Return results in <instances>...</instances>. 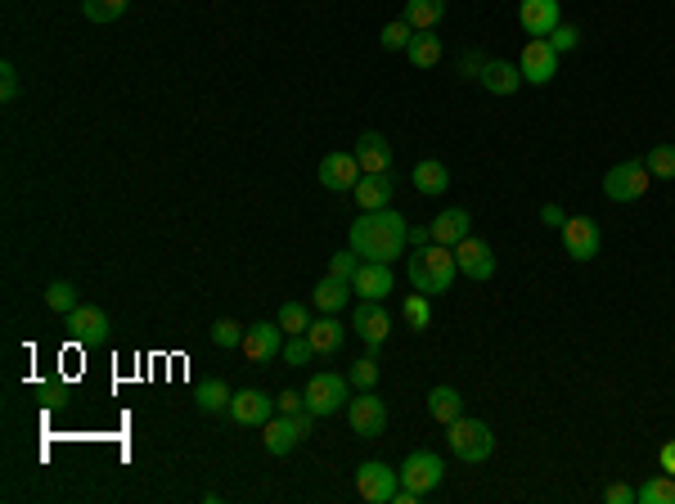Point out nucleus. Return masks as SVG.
Returning a JSON list of instances; mask_svg holds the SVG:
<instances>
[{"mask_svg": "<svg viewBox=\"0 0 675 504\" xmlns=\"http://www.w3.org/2000/svg\"><path fill=\"white\" fill-rule=\"evenodd\" d=\"M410 243V225L405 216H396L392 207H378V212H360L351 221V248L360 252V261H387L392 266L396 257Z\"/></svg>", "mask_w": 675, "mask_h": 504, "instance_id": "obj_1", "label": "nucleus"}, {"mask_svg": "<svg viewBox=\"0 0 675 504\" xmlns=\"http://www.w3.org/2000/svg\"><path fill=\"white\" fill-rule=\"evenodd\" d=\"M455 275H459V261H455V248H446V243H428V248L410 252V284L419 293H428V297L450 293Z\"/></svg>", "mask_w": 675, "mask_h": 504, "instance_id": "obj_2", "label": "nucleus"}, {"mask_svg": "<svg viewBox=\"0 0 675 504\" xmlns=\"http://www.w3.org/2000/svg\"><path fill=\"white\" fill-rule=\"evenodd\" d=\"M446 441L464 464H486V459L495 455V432L486 428L482 419H468V414H459L455 423H446Z\"/></svg>", "mask_w": 675, "mask_h": 504, "instance_id": "obj_3", "label": "nucleus"}, {"mask_svg": "<svg viewBox=\"0 0 675 504\" xmlns=\"http://www.w3.org/2000/svg\"><path fill=\"white\" fill-rule=\"evenodd\" d=\"M311 423H315L311 410H302V414H279V419L270 414V419L261 423V441H266L270 455H288L297 441L311 437Z\"/></svg>", "mask_w": 675, "mask_h": 504, "instance_id": "obj_4", "label": "nucleus"}, {"mask_svg": "<svg viewBox=\"0 0 675 504\" xmlns=\"http://www.w3.org/2000/svg\"><path fill=\"white\" fill-rule=\"evenodd\" d=\"M401 473V486L410 495H428V491H437L441 486V477H446V459L441 455H432V450H414V455H405V464L396 468Z\"/></svg>", "mask_w": 675, "mask_h": 504, "instance_id": "obj_5", "label": "nucleus"}, {"mask_svg": "<svg viewBox=\"0 0 675 504\" xmlns=\"http://www.w3.org/2000/svg\"><path fill=\"white\" fill-rule=\"evenodd\" d=\"M648 185H653V171H648L639 158L617 162V167L603 176V194H608L612 203H635V198L648 194Z\"/></svg>", "mask_w": 675, "mask_h": 504, "instance_id": "obj_6", "label": "nucleus"}, {"mask_svg": "<svg viewBox=\"0 0 675 504\" xmlns=\"http://www.w3.org/2000/svg\"><path fill=\"white\" fill-rule=\"evenodd\" d=\"M347 401H351V378H342V374H315L311 383H306V410H311L315 419L347 410Z\"/></svg>", "mask_w": 675, "mask_h": 504, "instance_id": "obj_7", "label": "nucleus"}, {"mask_svg": "<svg viewBox=\"0 0 675 504\" xmlns=\"http://www.w3.org/2000/svg\"><path fill=\"white\" fill-rule=\"evenodd\" d=\"M563 252L572 261H594L603 252V230H599V221H594V216H567L563 221Z\"/></svg>", "mask_w": 675, "mask_h": 504, "instance_id": "obj_8", "label": "nucleus"}, {"mask_svg": "<svg viewBox=\"0 0 675 504\" xmlns=\"http://www.w3.org/2000/svg\"><path fill=\"white\" fill-rule=\"evenodd\" d=\"M356 491H360V500H369V504H392L396 491H401V473L387 468L383 459H365V464L356 468Z\"/></svg>", "mask_w": 675, "mask_h": 504, "instance_id": "obj_9", "label": "nucleus"}, {"mask_svg": "<svg viewBox=\"0 0 675 504\" xmlns=\"http://www.w3.org/2000/svg\"><path fill=\"white\" fill-rule=\"evenodd\" d=\"M518 68H522V81H531V86H549L558 77V50L549 45V36H531Z\"/></svg>", "mask_w": 675, "mask_h": 504, "instance_id": "obj_10", "label": "nucleus"}, {"mask_svg": "<svg viewBox=\"0 0 675 504\" xmlns=\"http://www.w3.org/2000/svg\"><path fill=\"white\" fill-rule=\"evenodd\" d=\"M347 414H351V432L356 437H383L387 432V401L374 392H360L347 401Z\"/></svg>", "mask_w": 675, "mask_h": 504, "instance_id": "obj_11", "label": "nucleus"}, {"mask_svg": "<svg viewBox=\"0 0 675 504\" xmlns=\"http://www.w3.org/2000/svg\"><path fill=\"white\" fill-rule=\"evenodd\" d=\"M360 176H365V171H360L356 153L338 149V153H324V158H320V185L333 189V194H351Z\"/></svg>", "mask_w": 675, "mask_h": 504, "instance_id": "obj_12", "label": "nucleus"}, {"mask_svg": "<svg viewBox=\"0 0 675 504\" xmlns=\"http://www.w3.org/2000/svg\"><path fill=\"white\" fill-rule=\"evenodd\" d=\"M351 329H356V338L365 342L369 351H378L387 342V333H392V320H387L383 302H365V297H360V306L351 311Z\"/></svg>", "mask_w": 675, "mask_h": 504, "instance_id": "obj_13", "label": "nucleus"}, {"mask_svg": "<svg viewBox=\"0 0 675 504\" xmlns=\"http://www.w3.org/2000/svg\"><path fill=\"white\" fill-rule=\"evenodd\" d=\"M455 261H459V275H468L473 284H486V279H495V252L486 239H477V234H468L464 243L455 248Z\"/></svg>", "mask_w": 675, "mask_h": 504, "instance_id": "obj_14", "label": "nucleus"}, {"mask_svg": "<svg viewBox=\"0 0 675 504\" xmlns=\"http://www.w3.org/2000/svg\"><path fill=\"white\" fill-rule=\"evenodd\" d=\"M225 414H230L234 423H243V428H261V423L275 414V396L257 392V387H243V392L230 396V410Z\"/></svg>", "mask_w": 675, "mask_h": 504, "instance_id": "obj_15", "label": "nucleus"}, {"mask_svg": "<svg viewBox=\"0 0 675 504\" xmlns=\"http://www.w3.org/2000/svg\"><path fill=\"white\" fill-rule=\"evenodd\" d=\"M279 320L270 324V320H261V324H252L248 333H243V356L252 360V365H270V360H279L284 356V347H279Z\"/></svg>", "mask_w": 675, "mask_h": 504, "instance_id": "obj_16", "label": "nucleus"}, {"mask_svg": "<svg viewBox=\"0 0 675 504\" xmlns=\"http://www.w3.org/2000/svg\"><path fill=\"white\" fill-rule=\"evenodd\" d=\"M518 23L527 36H549L558 23H563V5H558V0H522Z\"/></svg>", "mask_w": 675, "mask_h": 504, "instance_id": "obj_17", "label": "nucleus"}, {"mask_svg": "<svg viewBox=\"0 0 675 504\" xmlns=\"http://www.w3.org/2000/svg\"><path fill=\"white\" fill-rule=\"evenodd\" d=\"M63 324H68V333L77 342H86V347L108 342V315L99 311V306H77L72 315H63Z\"/></svg>", "mask_w": 675, "mask_h": 504, "instance_id": "obj_18", "label": "nucleus"}, {"mask_svg": "<svg viewBox=\"0 0 675 504\" xmlns=\"http://www.w3.org/2000/svg\"><path fill=\"white\" fill-rule=\"evenodd\" d=\"M351 288H356L365 302H383V297L396 288L392 266H387V261H360V270H356V279H351Z\"/></svg>", "mask_w": 675, "mask_h": 504, "instance_id": "obj_19", "label": "nucleus"}, {"mask_svg": "<svg viewBox=\"0 0 675 504\" xmlns=\"http://www.w3.org/2000/svg\"><path fill=\"white\" fill-rule=\"evenodd\" d=\"M351 153H356V162H360L365 176H383V171H392V144H387V135H378V131L360 135Z\"/></svg>", "mask_w": 675, "mask_h": 504, "instance_id": "obj_20", "label": "nucleus"}, {"mask_svg": "<svg viewBox=\"0 0 675 504\" xmlns=\"http://www.w3.org/2000/svg\"><path fill=\"white\" fill-rule=\"evenodd\" d=\"M351 194H356L360 212H378V207H392V198H396V176H392V171H383V176H360Z\"/></svg>", "mask_w": 675, "mask_h": 504, "instance_id": "obj_21", "label": "nucleus"}, {"mask_svg": "<svg viewBox=\"0 0 675 504\" xmlns=\"http://www.w3.org/2000/svg\"><path fill=\"white\" fill-rule=\"evenodd\" d=\"M432 243H446V248H459V243L473 234V216L464 207H446L441 216H432Z\"/></svg>", "mask_w": 675, "mask_h": 504, "instance_id": "obj_22", "label": "nucleus"}, {"mask_svg": "<svg viewBox=\"0 0 675 504\" xmlns=\"http://www.w3.org/2000/svg\"><path fill=\"white\" fill-rule=\"evenodd\" d=\"M306 338H311L315 356H338V351L347 347V324H342L338 315H320V320H311Z\"/></svg>", "mask_w": 675, "mask_h": 504, "instance_id": "obj_23", "label": "nucleus"}, {"mask_svg": "<svg viewBox=\"0 0 675 504\" xmlns=\"http://www.w3.org/2000/svg\"><path fill=\"white\" fill-rule=\"evenodd\" d=\"M410 180H414V189H419L423 198H437V194H446V189H450V171H446V162H437V158H419V162H414Z\"/></svg>", "mask_w": 675, "mask_h": 504, "instance_id": "obj_24", "label": "nucleus"}, {"mask_svg": "<svg viewBox=\"0 0 675 504\" xmlns=\"http://www.w3.org/2000/svg\"><path fill=\"white\" fill-rule=\"evenodd\" d=\"M351 293H356V288H351V279L324 275L320 284H315V311H320V315H338L342 306L351 302Z\"/></svg>", "mask_w": 675, "mask_h": 504, "instance_id": "obj_25", "label": "nucleus"}, {"mask_svg": "<svg viewBox=\"0 0 675 504\" xmlns=\"http://www.w3.org/2000/svg\"><path fill=\"white\" fill-rule=\"evenodd\" d=\"M477 81H482L491 95H513V90L522 86V68L518 63H504V59H486V68Z\"/></svg>", "mask_w": 675, "mask_h": 504, "instance_id": "obj_26", "label": "nucleus"}, {"mask_svg": "<svg viewBox=\"0 0 675 504\" xmlns=\"http://www.w3.org/2000/svg\"><path fill=\"white\" fill-rule=\"evenodd\" d=\"M428 414L437 423H455L459 414H464V396H459V387H450V383H437L428 392Z\"/></svg>", "mask_w": 675, "mask_h": 504, "instance_id": "obj_27", "label": "nucleus"}, {"mask_svg": "<svg viewBox=\"0 0 675 504\" xmlns=\"http://www.w3.org/2000/svg\"><path fill=\"white\" fill-rule=\"evenodd\" d=\"M401 18L414 27V32H432V27L446 18V0H405Z\"/></svg>", "mask_w": 675, "mask_h": 504, "instance_id": "obj_28", "label": "nucleus"}, {"mask_svg": "<svg viewBox=\"0 0 675 504\" xmlns=\"http://www.w3.org/2000/svg\"><path fill=\"white\" fill-rule=\"evenodd\" d=\"M405 59H410L414 68H437V63H441V36L414 32V41L405 45Z\"/></svg>", "mask_w": 675, "mask_h": 504, "instance_id": "obj_29", "label": "nucleus"}, {"mask_svg": "<svg viewBox=\"0 0 675 504\" xmlns=\"http://www.w3.org/2000/svg\"><path fill=\"white\" fill-rule=\"evenodd\" d=\"M230 396H234V392L221 383V378H207V383L194 392V405H198L203 414H221V410H230Z\"/></svg>", "mask_w": 675, "mask_h": 504, "instance_id": "obj_30", "label": "nucleus"}, {"mask_svg": "<svg viewBox=\"0 0 675 504\" xmlns=\"http://www.w3.org/2000/svg\"><path fill=\"white\" fill-rule=\"evenodd\" d=\"M635 491H639V504H675V477L657 473V477H648V482H639Z\"/></svg>", "mask_w": 675, "mask_h": 504, "instance_id": "obj_31", "label": "nucleus"}, {"mask_svg": "<svg viewBox=\"0 0 675 504\" xmlns=\"http://www.w3.org/2000/svg\"><path fill=\"white\" fill-rule=\"evenodd\" d=\"M45 306H50L54 315H72L77 311V284H68V279H54V284H45Z\"/></svg>", "mask_w": 675, "mask_h": 504, "instance_id": "obj_32", "label": "nucleus"}, {"mask_svg": "<svg viewBox=\"0 0 675 504\" xmlns=\"http://www.w3.org/2000/svg\"><path fill=\"white\" fill-rule=\"evenodd\" d=\"M401 315H405V324H410L414 333H423L432 324V306H428V293H410L401 302Z\"/></svg>", "mask_w": 675, "mask_h": 504, "instance_id": "obj_33", "label": "nucleus"}, {"mask_svg": "<svg viewBox=\"0 0 675 504\" xmlns=\"http://www.w3.org/2000/svg\"><path fill=\"white\" fill-rule=\"evenodd\" d=\"M644 167L653 171V180H675V144H653Z\"/></svg>", "mask_w": 675, "mask_h": 504, "instance_id": "obj_34", "label": "nucleus"}, {"mask_svg": "<svg viewBox=\"0 0 675 504\" xmlns=\"http://www.w3.org/2000/svg\"><path fill=\"white\" fill-rule=\"evenodd\" d=\"M126 5H131V0H81V14H86L90 23H117V18L126 14Z\"/></svg>", "mask_w": 675, "mask_h": 504, "instance_id": "obj_35", "label": "nucleus"}, {"mask_svg": "<svg viewBox=\"0 0 675 504\" xmlns=\"http://www.w3.org/2000/svg\"><path fill=\"white\" fill-rule=\"evenodd\" d=\"M279 329H284L288 338L306 333V329H311V311H306L302 302H284V306H279Z\"/></svg>", "mask_w": 675, "mask_h": 504, "instance_id": "obj_36", "label": "nucleus"}, {"mask_svg": "<svg viewBox=\"0 0 675 504\" xmlns=\"http://www.w3.org/2000/svg\"><path fill=\"white\" fill-rule=\"evenodd\" d=\"M351 387H356V392H374L378 387V351H369V356H360L356 365H351Z\"/></svg>", "mask_w": 675, "mask_h": 504, "instance_id": "obj_37", "label": "nucleus"}, {"mask_svg": "<svg viewBox=\"0 0 675 504\" xmlns=\"http://www.w3.org/2000/svg\"><path fill=\"white\" fill-rule=\"evenodd\" d=\"M410 41H414V27L405 23V18H392V23L378 32V45H383V50H405Z\"/></svg>", "mask_w": 675, "mask_h": 504, "instance_id": "obj_38", "label": "nucleus"}, {"mask_svg": "<svg viewBox=\"0 0 675 504\" xmlns=\"http://www.w3.org/2000/svg\"><path fill=\"white\" fill-rule=\"evenodd\" d=\"M243 333H248V329H243L239 320H230V315H221V320L212 324V342H216V347H243Z\"/></svg>", "mask_w": 675, "mask_h": 504, "instance_id": "obj_39", "label": "nucleus"}, {"mask_svg": "<svg viewBox=\"0 0 675 504\" xmlns=\"http://www.w3.org/2000/svg\"><path fill=\"white\" fill-rule=\"evenodd\" d=\"M356 270H360V252H356V248H347V252H333V257H329V275L356 279Z\"/></svg>", "mask_w": 675, "mask_h": 504, "instance_id": "obj_40", "label": "nucleus"}, {"mask_svg": "<svg viewBox=\"0 0 675 504\" xmlns=\"http://www.w3.org/2000/svg\"><path fill=\"white\" fill-rule=\"evenodd\" d=\"M315 356V347H311V338H306V333H297L293 342H284V365H306V360Z\"/></svg>", "mask_w": 675, "mask_h": 504, "instance_id": "obj_41", "label": "nucleus"}, {"mask_svg": "<svg viewBox=\"0 0 675 504\" xmlns=\"http://www.w3.org/2000/svg\"><path fill=\"white\" fill-rule=\"evenodd\" d=\"M549 45H554L558 54H567V50H576V45H581V32H576L572 23H558L554 32H549Z\"/></svg>", "mask_w": 675, "mask_h": 504, "instance_id": "obj_42", "label": "nucleus"}, {"mask_svg": "<svg viewBox=\"0 0 675 504\" xmlns=\"http://www.w3.org/2000/svg\"><path fill=\"white\" fill-rule=\"evenodd\" d=\"M482 68H486V54H477V50L459 54V77H464V81H477V77H482Z\"/></svg>", "mask_w": 675, "mask_h": 504, "instance_id": "obj_43", "label": "nucleus"}, {"mask_svg": "<svg viewBox=\"0 0 675 504\" xmlns=\"http://www.w3.org/2000/svg\"><path fill=\"white\" fill-rule=\"evenodd\" d=\"M0 99H5V104H14V99H18V68H14V63H0Z\"/></svg>", "mask_w": 675, "mask_h": 504, "instance_id": "obj_44", "label": "nucleus"}, {"mask_svg": "<svg viewBox=\"0 0 675 504\" xmlns=\"http://www.w3.org/2000/svg\"><path fill=\"white\" fill-rule=\"evenodd\" d=\"M603 504H639V491L626 482H612V486H603Z\"/></svg>", "mask_w": 675, "mask_h": 504, "instance_id": "obj_45", "label": "nucleus"}, {"mask_svg": "<svg viewBox=\"0 0 675 504\" xmlns=\"http://www.w3.org/2000/svg\"><path fill=\"white\" fill-rule=\"evenodd\" d=\"M306 410V392H279V414H302Z\"/></svg>", "mask_w": 675, "mask_h": 504, "instance_id": "obj_46", "label": "nucleus"}, {"mask_svg": "<svg viewBox=\"0 0 675 504\" xmlns=\"http://www.w3.org/2000/svg\"><path fill=\"white\" fill-rule=\"evenodd\" d=\"M540 221H545V225H554V230H563L567 212H563V207H558V203H545V207H540Z\"/></svg>", "mask_w": 675, "mask_h": 504, "instance_id": "obj_47", "label": "nucleus"}, {"mask_svg": "<svg viewBox=\"0 0 675 504\" xmlns=\"http://www.w3.org/2000/svg\"><path fill=\"white\" fill-rule=\"evenodd\" d=\"M657 468H662V473H671V477H675V441H666V446L657 450Z\"/></svg>", "mask_w": 675, "mask_h": 504, "instance_id": "obj_48", "label": "nucleus"}, {"mask_svg": "<svg viewBox=\"0 0 675 504\" xmlns=\"http://www.w3.org/2000/svg\"><path fill=\"white\" fill-rule=\"evenodd\" d=\"M432 243V225H410V248H428Z\"/></svg>", "mask_w": 675, "mask_h": 504, "instance_id": "obj_49", "label": "nucleus"}]
</instances>
